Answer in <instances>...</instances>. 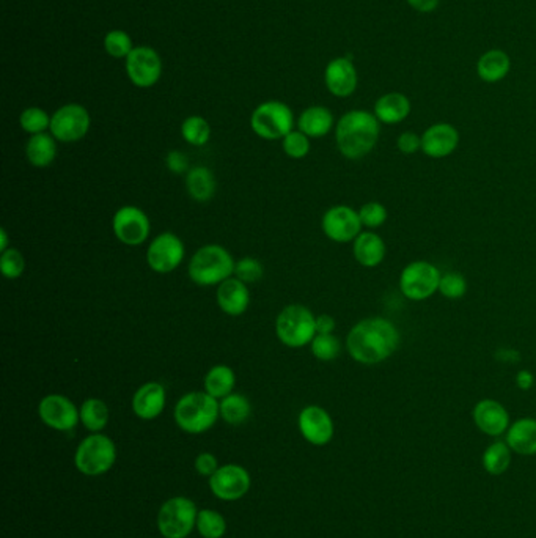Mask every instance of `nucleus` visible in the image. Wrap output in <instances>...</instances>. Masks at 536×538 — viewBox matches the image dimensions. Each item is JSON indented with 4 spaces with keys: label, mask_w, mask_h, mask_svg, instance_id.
Masks as SVG:
<instances>
[{
    "label": "nucleus",
    "mask_w": 536,
    "mask_h": 538,
    "mask_svg": "<svg viewBox=\"0 0 536 538\" xmlns=\"http://www.w3.org/2000/svg\"><path fill=\"white\" fill-rule=\"evenodd\" d=\"M401 344L398 328L384 317L363 318L346 337V350L355 363L376 365L394 356Z\"/></svg>",
    "instance_id": "nucleus-1"
},
{
    "label": "nucleus",
    "mask_w": 536,
    "mask_h": 538,
    "mask_svg": "<svg viewBox=\"0 0 536 538\" xmlns=\"http://www.w3.org/2000/svg\"><path fill=\"white\" fill-rule=\"evenodd\" d=\"M381 124L369 111H349L336 126V147L346 159L359 161L375 149Z\"/></svg>",
    "instance_id": "nucleus-2"
},
{
    "label": "nucleus",
    "mask_w": 536,
    "mask_h": 538,
    "mask_svg": "<svg viewBox=\"0 0 536 538\" xmlns=\"http://www.w3.org/2000/svg\"><path fill=\"white\" fill-rule=\"evenodd\" d=\"M174 417L184 433L201 435L211 430L219 419V400L201 390L189 392L176 403Z\"/></svg>",
    "instance_id": "nucleus-3"
},
{
    "label": "nucleus",
    "mask_w": 536,
    "mask_h": 538,
    "mask_svg": "<svg viewBox=\"0 0 536 538\" xmlns=\"http://www.w3.org/2000/svg\"><path fill=\"white\" fill-rule=\"evenodd\" d=\"M236 261L225 247L219 244L201 246L189 261L188 274L195 286H220L234 276Z\"/></svg>",
    "instance_id": "nucleus-4"
},
{
    "label": "nucleus",
    "mask_w": 536,
    "mask_h": 538,
    "mask_svg": "<svg viewBox=\"0 0 536 538\" xmlns=\"http://www.w3.org/2000/svg\"><path fill=\"white\" fill-rule=\"evenodd\" d=\"M276 334L285 346L304 348L317 337V317L305 305H286L276 320Z\"/></svg>",
    "instance_id": "nucleus-5"
},
{
    "label": "nucleus",
    "mask_w": 536,
    "mask_h": 538,
    "mask_svg": "<svg viewBox=\"0 0 536 538\" xmlns=\"http://www.w3.org/2000/svg\"><path fill=\"white\" fill-rule=\"evenodd\" d=\"M116 461L115 442L103 433L87 436L79 444L74 465L78 471L89 477H98L109 473Z\"/></svg>",
    "instance_id": "nucleus-6"
},
{
    "label": "nucleus",
    "mask_w": 536,
    "mask_h": 538,
    "mask_svg": "<svg viewBox=\"0 0 536 538\" xmlns=\"http://www.w3.org/2000/svg\"><path fill=\"white\" fill-rule=\"evenodd\" d=\"M194 500L176 496L166 500L157 513V529L164 538H188L197 525Z\"/></svg>",
    "instance_id": "nucleus-7"
},
{
    "label": "nucleus",
    "mask_w": 536,
    "mask_h": 538,
    "mask_svg": "<svg viewBox=\"0 0 536 538\" xmlns=\"http://www.w3.org/2000/svg\"><path fill=\"white\" fill-rule=\"evenodd\" d=\"M440 274L438 266L425 260H415L403 268L400 274V292L409 301H427L439 292Z\"/></svg>",
    "instance_id": "nucleus-8"
},
{
    "label": "nucleus",
    "mask_w": 536,
    "mask_h": 538,
    "mask_svg": "<svg viewBox=\"0 0 536 538\" xmlns=\"http://www.w3.org/2000/svg\"><path fill=\"white\" fill-rule=\"evenodd\" d=\"M251 126L257 136L265 141H277L288 136L294 126V115L280 101H266L253 111Z\"/></svg>",
    "instance_id": "nucleus-9"
},
{
    "label": "nucleus",
    "mask_w": 536,
    "mask_h": 538,
    "mask_svg": "<svg viewBox=\"0 0 536 538\" xmlns=\"http://www.w3.org/2000/svg\"><path fill=\"white\" fill-rule=\"evenodd\" d=\"M91 118L81 104H65L51 117V134L64 143L78 142L90 131Z\"/></svg>",
    "instance_id": "nucleus-10"
},
{
    "label": "nucleus",
    "mask_w": 536,
    "mask_h": 538,
    "mask_svg": "<svg viewBox=\"0 0 536 538\" xmlns=\"http://www.w3.org/2000/svg\"><path fill=\"white\" fill-rule=\"evenodd\" d=\"M112 228L116 240L126 246L136 247L149 240L151 222L147 213L140 208L126 205L114 214Z\"/></svg>",
    "instance_id": "nucleus-11"
},
{
    "label": "nucleus",
    "mask_w": 536,
    "mask_h": 538,
    "mask_svg": "<svg viewBox=\"0 0 536 538\" xmlns=\"http://www.w3.org/2000/svg\"><path fill=\"white\" fill-rule=\"evenodd\" d=\"M186 247L182 238L172 232L157 235L147 249V263L157 274L174 273L182 265Z\"/></svg>",
    "instance_id": "nucleus-12"
},
{
    "label": "nucleus",
    "mask_w": 536,
    "mask_h": 538,
    "mask_svg": "<svg viewBox=\"0 0 536 538\" xmlns=\"http://www.w3.org/2000/svg\"><path fill=\"white\" fill-rule=\"evenodd\" d=\"M362 221L359 211L348 205H336L324 213L321 219L323 234L334 243H353L362 234Z\"/></svg>",
    "instance_id": "nucleus-13"
},
{
    "label": "nucleus",
    "mask_w": 536,
    "mask_h": 538,
    "mask_svg": "<svg viewBox=\"0 0 536 538\" xmlns=\"http://www.w3.org/2000/svg\"><path fill=\"white\" fill-rule=\"evenodd\" d=\"M208 480L211 493L222 500H241L249 493L252 485L251 474L240 465L220 466Z\"/></svg>",
    "instance_id": "nucleus-14"
},
{
    "label": "nucleus",
    "mask_w": 536,
    "mask_h": 538,
    "mask_svg": "<svg viewBox=\"0 0 536 538\" xmlns=\"http://www.w3.org/2000/svg\"><path fill=\"white\" fill-rule=\"evenodd\" d=\"M39 419L45 425L57 431H72L81 422V413L68 397L49 394L38 405Z\"/></svg>",
    "instance_id": "nucleus-15"
},
{
    "label": "nucleus",
    "mask_w": 536,
    "mask_h": 538,
    "mask_svg": "<svg viewBox=\"0 0 536 538\" xmlns=\"http://www.w3.org/2000/svg\"><path fill=\"white\" fill-rule=\"evenodd\" d=\"M126 73L130 76L131 82L136 87L140 89L153 87L161 79V57L149 46L134 47L126 57Z\"/></svg>",
    "instance_id": "nucleus-16"
},
{
    "label": "nucleus",
    "mask_w": 536,
    "mask_h": 538,
    "mask_svg": "<svg viewBox=\"0 0 536 538\" xmlns=\"http://www.w3.org/2000/svg\"><path fill=\"white\" fill-rule=\"evenodd\" d=\"M297 427L305 441L311 442V446L317 448L329 444L336 433L334 421L329 413L317 405L305 406L301 411L297 419Z\"/></svg>",
    "instance_id": "nucleus-17"
},
{
    "label": "nucleus",
    "mask_w": 536,
    "mask_h": 538,
    "mask_svg": "<svg viewBox=\"0 0 536 538\" xmlns=\"http://www.w3.org/2000/svg\"><path fill=\"white\" fill-rule=\"evenodd\" d=\"M472 417L481 433L498 438L510 428V414L502 403L492 398L480 400L472 411Z\"/></svg>",
    "instance_id": "nucleus-18"
},
{
    "label": "nucleus",
    "mask_w": 536,
    "mask_h": 538,
    "mask_svg": "<svg viewBox=\"0 0 536 538\" xmlns=\"http://www.w3.org/2000/svg\"><path fill=\"white\" fill-rule=\"evenodd\" d=\"M459 145V131L450 124H431L421 134V151L431 159L453 155Z\"/></svg>",
    "instance_id": "nucleus-19"
},
{
    "label": "nucleus",
    "mask_w": 536,
    "mask_h": 538,
    "mask_svg": "<svg viewBox=\"0 0 536 538\" xmlns=\"http://www.w3.org/2000/svg\"><path fill=\"white\" fill-rule=\"evenodd\" d=\"M324 81L328 90L338 98H348L354 93L359 82L357 70L354 64L348 57H338L330 62L326 73H324Z\"/></svg>",
    "instance_id": "nucleus-20"
},
{
    "label": "nucleus",
    "mask_w": 536,
    "mask_h": 538,
    "mask_svg": "<svg viewBox=\"0 0 536 538\" xmlns=\"http://www.w3.org/2000/svg\"><path fill=\"white\" fill-rule=\"evenodd\" d=\"M167 403L166 388L157 381L142 384L132 397V411L142 421H155Z\"/></svg>",
    "instance_id": "nucleus-21"
},
{
    "label": "nucleus",
    "mask_w": 536,
    "mask_h": 538,
    "mask_svg": "<svg viewBox=\"0 0 536 538\" xmlns=\"http://www.w3.org/2000/svg\"><path fill=\"white\" fill-rule=\"evenodd\" d=\"M216 299L220 311L230 317H240L251 305V290L238 278H230L217 286Z\"/></svg>",
    "instance_id": "nucleus-22"
},
{
    "label": "nucleus",
    "mask_w": 536,
    "mask_h": 538,
    "mask_svg": "<svg viewBox=\"0 0 536 538\" xmlns=\"http://www.w3.org/2000/svg\"><path fill=\"white\" fill-rule=\"evenodd\" d=\"M353 253L359 265L363 268H376L386 259L387 247L379 235L375 232H362L353 241Z\"/></svg>",
    "instance_id": "nucleus-23"
},
{
    "label": "nucleus",
    "mask_w": 536,
    "mask_h": 538,
    "mask_svg": "<svg viewBox=\"0 0 536 538\" xmlns=\"http://www.w3.org/2000/svg\"><path fill=\"white\" fill-rule=\"evenodd\" d=\"M411 109L413 106L404 93L390 91L376 101L373 114L379 120V124H398L409 117Z\"/></svg>",
    "instance_id": "nucleus-24"
},
{
    "label": "nucleus",
    "mask_w": 536,
    "mask_h": 538,
    "mask_svg": "<svg viewBox=\"0 0 536 538\" xmlns=\"http://www.w3.org/2000/svg\"><path fill=\"white\" fill-rule=\"evenodd\" d=\"M506 444L516 454L536 455V419L523 417L513 422L506 431Z\"/></svg>",
    "instance_id": "nucleus-25"
},
{
    "label": "nucleus",
    "mask_w": 536,
    "mask_h": 538,
    "mask_svg": "<svg viewBox=\"0 0 536 538\" xmlns=\"http://www.w3.org/2000/svg\"><path fill=\"white\" fill-rule=\"evenodd\" d=\"M511 70L510 56L500 49L485 52L477 62V73L481 81L496 84L508 76Z\"/></svg>",
    "instance_id": "nucleus-26"
},
{
    "label": "nucleus",
    "mask_w": 536,
    "mask_h": 538,
    "mask_svg": "<svg viewBox=\"0 0 536 538\" xmlns=\"http://www.w3.org/2000/svg\"><path fill=\"white\" fill-rule=\"evenodd\" d=\"M297 126L305 136L319 139L328 136L334 128V115L324 106H311L301 114Z\"/></svg>",
    "instance_id": "nucleus-27"
},
{
    "label": "nucleus",
    "mask_w": 536,
    "mask_h": 538,
    "mask_svg": "<svg viewBox=\"0 0 536 538\" xmlns=\"http://www.w3.org/2000/svg\"><path fill=\"white\" fill-rule=\"evenodd\" d=\"M26 156L29 163L37 169L49 167L57 156V143L55 137L47 132L35 134L26 143Z\"/></svg>",
    "instance_id": "nucleus-28"
},
{
    "label": "nucleus",
    "mask_w": 536,
    "mask_h": 538,
    "mask_svg": "<svg viewBox=\"0 0 536 538\" xmlns=\"http://www.w3.org/2000/svg\"><path fill=\"white\" fill-rule=\"evenodd\" d=\"M203 384H205V392L214 397L216 400H222L226 396L233 394V389L236 386L234 370L228 367V365H224V363L214 365V367L208 370Z\"/></svg>",
    "instance_id": "nucleus-29"
},
{
    "label": "nucleus",
    "mask_w": 536,
    "mask_h": 538,
    "mask_svg": "<svg viewBox=\"0 0 536 538\" xmlns=\"http://www.w3.org/2000/svg\"><path fill=\"white\" fill-rule=\"evenodd\" d=\"M186 189L194 201H211L216 194V178L213 172L203 166L189 170Z\"/></svg>",
    "instance_id": "nucleus-30"
},
{
    "label": "nucleus",
    "mask_w": 536,
    "mask_h": 538,
    "mask_svg": "<svg viewBox=\"0 0 536 538\" xmlns=\"http://www.w3.org/2000/svg\"><path fill=\"white\" fill-rule=\"evenodd\" d=\"M81 422L91 433H101L109 423L110 411L106 402L99 398H89L79 408Z\"/></svg>",
    "instance_id": "nucleus-31"
},
{
    "label": "nucleus",
    "mask_w": 536,
    "mask_h": 538,
    "mask_svg": "<svg viewBox=\"0 0 536 538\" xmlns=\"http://www.w3.org/2000/svg\"><path fill=\"white\" fill-rule=\"evenodd\" d=\"M220 417L230 425H241L252 414V405L242 394L233 392L219 400Z\"/></svg>",
    "instance_id": "nucleus-32"
},
{
    "label": "nucleus",
    "mask_w": 536,
    "mask_h": 538,
    "mask_svg": "<svg viewBox=\"0 0 536 538\" xmlns=\"http://www.w3.org/2000/svg\"><path fill=\"white\" fill-rule=\"evenodd\" d=\"M511 465V448L506 442H492L483 454V467L491 475H502Z\"/></svg>",
    "instance_id": "nucleus-33"
},
{
    "label": "nucleus",
    "mask_w": 536,
    "mask_h": 538,
    "mask_svg": "<svg viewBox=\"0 0 536 538\" xmlns=\"http://www.w3.org/2000/svg\"><path fill=\"white\" fill-rule=\"evenodd\" d=\"M195 529L203 538H222L225 535L226 521L219 512L211 508H203L199 510L197 515Z\"/></svg>",
    "instance_id": "nucleus-34"
},
{
    "label": "nucleus",
    "mask_w": 536,
    "mask_h": 538,
    "mask_svg": "<svg viewBox=\"0 0 536 538\" xmlns=\"http://www.w3.org/2000/svg\"><path fill=\"white\" fill-rule=\"evenodd\" d=\"M183 139L192 147H203L211 139V126L200 115L188 117L182 124Z\"/></svg>",
    "instance_id": "nucleus-35"
},
{
    "label": "nucleus",
    "mask_w": 536,
    "mask_h": 538,
    "mask_svg": "<svg viewBox=\"0 0 536 538\" xmlns=\"http://www.w3.org/2000/svg\"><path fill=\"white\" fill-rule=\"evenodd\" d=\"M311 354L321 363H332L342 353V344L334 334H317L311 340Z\"/></svg>",
    "instance_id": "nucleus-36"
},
{
    "label": "nucleus",
    "mask_w": 536,
    "mask_h": 538,
    "mask_svg": "<svg viewBox=\"0 0 536 538\" xmlns=\"http://www.w3.org/2000/svg\"><path fill=\"white\" fill-rule=\"evenodd\" d=\"M20 124L30 136L41 134L51 128V117L39 107H29L21 114Z\"/></svg>",
    "instance_id": "nucleus-37"
},
{
    "label": "nucleus",
    "mask_w": 536,
    "mask_h": 538,
    "mask_svg": "<svg viewBox=\"0 0 536 538\" xmlns=\"http://www.w3.org/2000/svg\"><path fill=\"white\" fill-rule=\"evenodd\" d=\"M0 271L7 279H20L26 271V259L18 249L10 247L0 255Z\"/></svg>",
    "instance_id": "nucleus-38"
},
{
    "label": "nucleus",
    "mask_w": 536,
    "mask_h": 538,
    "mask_svg": "<svg viewBox=\"0 0 536 538\" xmlns=\"http://www.w3.org/2000/svg\"><path fill=\"white\" fill-rule=\"evenodd\" d=\"M467 280L464 276L456 271H448V273L442 274L439 284V293L447 299H461L467 293Z\"/></svg>",
    "instance_id": "nucleus-39"
},
{
    "label": "nucleus",
    "mask_w": 536,
    "mask_h": 538,
    "mask_svg": "<svg viewBox=\"0 0 536 538\" xmlns=\"http://www.w3.org/2000/svg\"><path fill=\"white\" fill-rule=\"evenodd\" d=\"M104 47H106V52L115 59L128 57L134 49L130 35L123 30H112L107 33L104 38Z\"/></svg>",
    "instance_id": "nucleus-40"
},
{
    "label": "nucleus",
    "mask_w": 536,
    "mask_h": 538,
    "mask_svg": "<svg viewBox=\"0 0 536 538\" xmlns=\"http://www.w3.org/2000/svg\"><path fill=\"white\" fill-rule=\"evenodd\" d=\"M285 155L291 159H304L311 153V137L305 136L302 131H291L288 136L284 137Z\"/></svg>",
    "instance_id": "nucleus-41"
},
{
    "label": "nucleus",
    "mask_w": 536,
    "mask_h": 538,
    "mask_svg": "<svg viewBox=\"0 0 536 538\" xmlns=\"http://www.w3.org/2000/svg\"><path fill=\"white\" fill-rule=\"evenodd\" d=\"M363 227L379 228L387 221V208L379 201H369L359 209Z\"/></svg>",
    "instance_id": "nucleus-42"
},
{
    "label": "nucleus",
    "mask_w": 536,
    "mask_h": 538,
    "mask_svg": "<svg viewBox=\"0 0 536 538\" xmlns=\"http://www.w3.org/2000/svg\"><path fill=\"white\" fill-rule=\"evenodd\" d=\"M263 276H265V268L259 260L252 257H244L234 266V278L242 280L247 286L259 282Z\"/></svg>",
    "instance_id": "nucleus-43"
},
{
    "label": "nucleus",
    "mask_w": 536,
    "mask_h": 538,
    "mask_svg": "<svg viewBox=\"0 0 536 538\" xmlns=\"http://www.w3.org/2000/svg\"><path fill=\"white\" fill-rule=\"evenodd\" d=\"M396 147H398L403 155H415L419 149H421V136H419L413 131L401 132L398 139H396Z\"/></svg>",
    "instance_id": "nucleus-44"
},
{
    "label": "nucleus",
    "mask_w": 536,
    "mask_h": 538,
    "mask_svg": "<svg viewBox=\"0 0 536 538\" xmlns=\"http://www.w3.org/2000/svg\"><path fill=\"white\" fill-rule=\"evenodd\" d=\"M194 466L195 471L200 474L201 477H208V479L220 467L217 458L209 452H201L200 455H197Z\"/></svg>",
    "instance_id": "nucleus-45"
},
{
    "label": "nucleus",
    "mask_w": 536,
    "mask_h": 538,
    "mask_svg": "<svg viewBox=\"0 0 536 538\" xmlns=\"http://www.w3.org/2000/svg\"><path fill=\"white\" fill-rule=\"evenodd\" d=\"M167 166L174 174H183L188 170V158L182 151H170L167 156Z\"/></svg>",
    "instance_id": "nucleus-46"
},
{
    "label": "nucleus",
    "mask_w": 536,
    "mask_h": 538,
    "mask_svg": "<svg viewBox=\"0 0 536 538\" xmlns=\"http://www.w3.org/2000/svg\"><path fill=\"white\" fill-rule=\"evenodd\" d=\"M515 383H516L517 389L530 390L535 384V375L530 370H519Z\"/></svg>",
    "instance_id": "nucleus-47"
},
{
    "label": "nucleus",
    "mask_w": 536,
    "mask_h": 538,
    "mask_svg": "<svg viewBox=\"0 0 536 538\" xmlns=\"http://www.w3.org/2000/svg\"><path fill=\"white\" fill-rule=\"evenodd\" d=\"M406 2L413 10H417L421 13H431L438 8L440 0H406Z\"/></svg>",
    "instance_id": "nucleus-48"
},
{
    "label": "nucleus",
    "mask_w": 536,
    "mask_h": 538,
    "mask_svg": "<svg viewBox=\"0 0 536 538\" xmlns=\"http://www.w3.org/2000/svg\"><path fill=\"white\" fill-rule=\"evenodd\" d=\"M336 320L330 315H319L317 317V332L318 334H332L336 331Z\"/></svg>",
    "instance_id": "nucleus-49"
},
{
    "label": "nucleus",
    "mask_w": 536,
    "mask_h": 538,
    "mask_svg": "<svg viewBox=\"0 0 536 538\" xmlns=\"http://www.w3.org/2000/svg\"><path fill=\"white\" fill-rule=\"evenodd\" d=\"M7 249H10L7 230L2 228V230H0V252H4V251H7Z\"/></svg>",
    "instance_id": "nucleus-50"
}]
</instances>
